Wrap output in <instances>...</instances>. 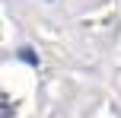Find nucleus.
<instances>
[{"label": "nucleus", "mask_w": 121, "mask_h": 118, "mask_svg": "<svg viewBox=\"0 0 121 118\" xmlns=\"http://www.w3.org/2000/svg\"><path fill=\"white\" fill-rule=\"evenodd\" d=\"M19 57H22V61H29V64H38V57L32 54V48H22V51H19Z\"/></svg>", "instance_id": "1"}]
</instances>
